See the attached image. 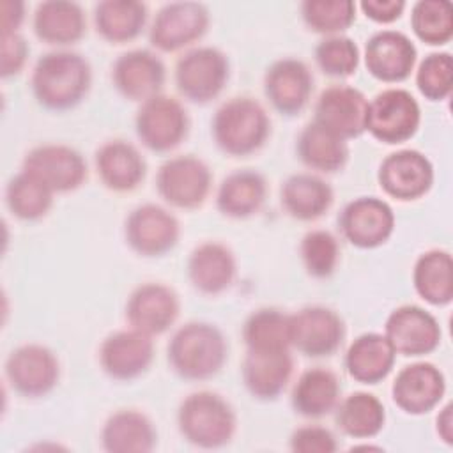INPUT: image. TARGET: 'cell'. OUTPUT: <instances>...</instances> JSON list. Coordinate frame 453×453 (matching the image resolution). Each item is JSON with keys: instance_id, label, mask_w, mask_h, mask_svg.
Returning <instances> with one entry per match:
<instances>
[{"instance_id": "6da1fadb", "label": "cell", "mask_w": 453, "mask_h": 453, "mask_svg": "<svg viewBox=\"0 0 453 453\" xmlns=\"http://www.w3.org/2000/svg\"><path fill=\"white\" fill-rule=\"evenodd\" d=\"M88 62L71 51H53L39 58L32 74L35 99L50 110L76 106L90 88Z\"/></svg>"}, {"instance_id": "7a4b0ae2", "label": "cell", "mask_w": 453, "mask_h": 453, "mask_svg": "<svg viewBox=\"0 0 453 453\" xmlns=\"http://www.w3.org/2000/svg\"><path fill=\"white\" fill-rule=\"evenodd\" d=\"M226 359L221 331L205 322H188L168 343V361L184 379L203 380L216 375Z\"/></svg>"}, {"instance_id": "3957f363", "label": "cell", "mask_w": 453, "mask_h": 453, "mask_svg": "<svg viewBox=\"0 0 453 453\" xmlns=\"http://www.w3.org/2000/svg\"><path fill=\"white\" fill-rule=\"evenodd\" d=\"M269 117L260 103L234 97L223 103L212 120L218 147L230 156H248L258 150L269 136Z\"/></svg>"}, {"instance_id": "277c9868", "label": "cell", "mask_w": 453, "mask_h": 453, "mask_svg": "<svg viewBox=\"0 0 453 453\" xmlns=\"http://www.w3.org/2000/svg\"><path fill=\"white\" fill-rule=\"evenodd\" d=\"M180 434L195 446L219 448L230 442L235 432L232 407L216 393L198 391L189 395L177 412Z\"/></svg>"}, {"instance_id": "5b68a950", "label": "cell", "mask_w": 453, "mask_h": 453, "mask_svg": "<svg viewBox=\"0 0 453 453\" xmlns=\"http://www.w3.org/2000/svg\"><path fill=\"white\" fill-rule=\"evenodd\" d=\"M419 120V104L412 94L403 88H388L368 103L365 131L384 143H402L416 133Z\"/></svg>"}, {"instance_id": "8992f818", "label": "cell", "mask_w": 453, "mask_h": 453, "mask_svg": "<svg viewBox=\"0 0 453 453\" xmlns=\"http://www.w3.org/2000/svg\"><path fill=\"white\" fill-rule=\"evenodd\" d=\"M228 80L226 57L211 46H202L182 55L175 67V81L180 94L193 103L214 99Z\"/></svg>"}, {"instance_id": "52a82bcc", "label": "cell", "mask_w": 453, "mask_h": 453, "mask_svg": "<svg viewBox=\"0 0 453 453\" xmlns=\"http://www.w3.org/2000/svg\"><path fill=\"white\" fill-rule=\"evenodd\" d=\"M189 119L184 106L168 96H154L142 103L136 115V134L156 152L175 149L188 134Z\"/></svg>"}, {"instance_id": "ba28073f", "label": "cell", "mask_w": 453, "mask_h": 453, "mask_svg": "<svg viewBox=\"0 0 453 453\" xmlns=\"http://www.w3.org/2000/svg\"><path fill=\"white\" fill-rule=\"evenodd\" d=\"M211 170L195 156H177L161 165L156 186L165 202L179 209L200 207L211 191Z\"/></svg>"}, {"instance_id": "9c48e42d", "label": "cell", "mask_w": 453, "mask_h": 453, "mask_svg": "<svg viewBox=\"0 0 453 453\" xmlns=\"http://www.w3.org/2000/svg\"><path fill=\"white\" fill-rule=\"evenodd\" d=\"M209 27V12L198 2H172L159 9L150 27V42L161 51L180 50L200 39Z\"/></svg>"}, {"instance_id": "30bf717a", "label": "cell", "mask_w": 453, "mask_h": 453, "mask_svg": "<svg viewBox=\"0 0 453 453\" xmlns=\"http://www.w3.org/2000/svg\"><path fill=\"white\" fill-rule=\"evenodd\" d=\"M23 170L39 179L53 193L73 191L87 179V165L81 154L67 145H39L32 149Z\"/></svg>"}, {"instance_id": "8fae6325", "label": "cell", "mask_w": 453, "mask_h": 453, "mask_svg": "<svg viewBox=\"0 0 453 453\" xmlns=\"http://www.w3.org/2000/svg\"><path fill=\"white\" fill-rule=\"evenodd\" d=\"M343 336V320L329 308L308 306L290 315V342L306 356L333 354L342 345Z\"/></svg>"}, {"instance_id": "7c38bea8", "label": "cell", "mask_w": 453, "mask_h": 453, "mask_svg": "<svg viewBox=\"0 0 453 453\" xmlns=\"http://www.w3.org/2000/svg\"><path fill=\"white\" fill-rule=\"evenodd\" d=\"M388 342L403 356H423L437 349L441 327L437 319L414 304H403L391 311L386 320Z\"/></svg>"}, {"instance_id": "4fadbf2b", "label": "cell", "mask_w": 453, "mask_h": 453, "mask_svg": "<svg viewBox=\"0 0 453 453\" xmlns=\"http://www.w3.org/2000/svg\"><path fill=\"white\" fill-rule=\"evenodd\" d=\"M179 221L166 209L145 203L126 219L127 244L140 255L157 257L170 251L179 241Z\"/></svg>"}, {"instance_id": "5bb4252c", "label": "cell", "mask_w": 453, "mask_h": 453, "mask_svg": "<svg viewBox=\"0 0 453 453\" xmlns=\"http://www.w3.org/2000/svg\"><path fill=\"white\" fill-rule=\"evenodd\" d=\"M58 361L55 354L35 343L21 345L5 361V375L12 388L25 396H42L58 380Z\"/></svg>"}, {"instance_id": "9a60e30c", "label": "cell", "mask_w": 453, "mask_h": 453, "mask_svg": "<svg viewBox=\"0 0 453 453\" xmlns=\"http://www.w3.org/2000/svg\"><path fill=\"white\" fill-rule=\"evenodd\" d=\"M340 228L357 248H377L389 239L395 228L393 209L375 196H361L345 205Z\"/></svg>"}, {"instance_id": "2e32d148", "label": "cell", "mask_w": 453, "mask_h": 453, "mask_svg": "<svg viewBox=\"0 0 453 453\" xmlns=\"http://www.w3.org/2000/svg\"><path fill=\"white\" fill-rule=\"evenodd\" d=\"M368 101L354 87L333 85L326 88L315 104V122L336 136L347 140L365 131Z\"/></svg>"}, {"instance_id": "e0dca14e", "label": "cell", "mask_w": 453, "mask_h": 453, "mask_svg": "<svg viewBox=\"0 0 453 453\" xmlns=\"http://www.w3.org/2000/svg\"><path fill=\"white\" fill-rule=\"evenodd\" d=\"M379 182L393 198L416 200L432 188L434 166L418 150H396L382 161L379 168Z\"/></svg>"}, {"instance_id": "ac0fdd59", "label": "cell", "mask_w": 453, "mask_h": 453, "mask_svg": "<svg viewBox=\"0 0 453 453\" xmlns=\"http://www.w3.org/2000/svg\"><path fill=\"white\" fill-rule=\"evenodd\" d=\"M152 357L154 343L149 334L138 329L117 331L99 349L103 370L117 380H131L142 375L150 366Z\"/></svg>"}, {"instance_id": "d6986e66", "label": "cell", "mask_w": 453, "mask_h": 453, "mask_svg": "<svg viewBox=\"0 0 453 453\" xmlns=\"http://www.w3.org/2000/svg\"><path fill=\"white\" fill-rule=\"evenodd\" d=\"M444 375L432 363H412L403 366L391 388L393 402L407 414H425L444 396Z\"/></svg>"}, {"instance_id": "ffe728a7", "label": "cell", "mask_w": 453, "mask_h": 453, "mask_svg": "<svg viewBox=\"0 0 453 453\" xmlns=\"http://www.w3.org/2000/svg\"><path fill=\"white\" fill-rule=\"evenodd\" d=\"M365 64L368 73L380 81H403L416 64V46L402 32L380 30L366 42Z\"/></svg>"}, {"instance_id": "44dd1931", "label": "cell", "mask_w": 453, "mask_h": 453, "mask_svg": "<svg viewBox=\"0 0 453 453\" xmlns=\"http://www.w3.org/2000/svg\"><path fill=\"white\" fill-rule=\"evenodd\" d=\"M179 315L177 294L161 283H143L129 296L126 319L145 334L165 333Z\"/></svg>"}, {"instance_id": "7402d4cb", "label": "cell", "mask_w": 453, "mask_h": 453, "mask_svg": "<svg viewBox=\"0 0 453 453\" xmlns=\"http://www.w3.org/2000/svg\"><path fill=\"white\" fill-rule=\"evenodd\" d=\"M113 83L131 101H147L157 96L165 83L163 62L147 50H133L120 55L113 64Z\"/></svg>"}, {"instance_id": "603a6c76", "label": "cell", "mask_w": 453, "mask_h": 453, "mask_svg": "<svg viewBox=\"0 0 453 453\" xmlns=\"http://www.w3.org/2000/svg\"><path fill=\"white\" fill-rule=\"evenodd\" d=\"M264 88L267 99L278 111L294 115L306 106L313 88V78L301 60L281 58L267 69Z\"/></svg>"}, {"instance_id": "cb8c5ba5", "label": "cell", "mask_w": 453, "mask_h": 453, "mask_svg": "<svg viewBox=\"0 0 453 453\" xmlns=\"http://www.w3.org/2000/svg\"><path fill=\"white\" fill-rule=\"evenodd\" d=\"M292 368L294 361L288 350H248L242 365V380L253 396L260 400H273L285 389L292 375Z\"/></svg>"}, {"instance_id": "d4e9b609", "label": "cell", "mask_w": 453, "mask_h": 453, "mask_svg": "<svg viewBox=\"0 0 453 453\" xmlns=\"http://www.w3.org/2000/svg\"><path fill=\"white\" fill-rule=\"evenodd\" d=\"M96 168L101 182L113 191H131L145 177V161L134 145L113 140L96 154Z\"/></svg>"}, {"instance_id": "484cf974", "label": "cell", "mask_w": 453, "mask_h": 453, "mask_svg": "<svg viewBox=\"0 0 453 453\" xmlns=\"http://www.w3.org/2000/svg\"><path fill=\"white\" fill-rule=\"evenodd\" d=\"M188 276L196 290L203 294H219L234 281L235 258L225 244L203 242L191 251Z\"/></svg>"}, {"instance_id": "4316f807", "label": "cell", "mask_w": 453, "mask_h": 453, "mask_svg": "<svg viewBox=\"0 0 453 453\" xmlns=\"http://www.w3.org/2000/svg\"><path fill=\"white\" fill-rule=\"evenodd\" d=\"M395 354V349L384 334L365 333L350 343L345 354V368L354 380L377 384L391 372Z\"/></svg>"}, {"instance_id": "83f0119b", "label": "cell", "mask_w": 453, "mask_h": 453, "mask_svg": "<svg viewBox=\"0 0 453 453\" xmlns=\"http://www.w3.org/2000/svg\"><path fill=\"white\" fill-rule=\"evenodd\" d=\"M101 441L110 453H145L156 444V430L145 414L119 411L106 419Z\"/></svg>"}, {"instance_id": "f1b7e54d", "label": "cell", "mask_w": 453, "mask_h": 453, "mask_svg": "<svg viewBox=\"0 0 453 453\" xmlns=\"http://www.w3.org/2000/svg\"><path fill=\"white\" fill-rule=\"evenodd\" d=\"M34 30L48 44H73L85 34V14L74 2H42L34 14Z\"/></svg>"}, {"instance_id": "f546056e", "label": "cell", "mask_w": 453, "mask_h": 453, "mask_svg": "<svg viewBox=\"0 0 453 453\" xmlns=\"http://www.w3.org/2000/svg\"><path fill=\"white\" fill-rule=\"evenodd\" d=\"M285 211L301 221L320 218L333 203L331 186L317 175L297 173L285 180L281 188Z\"/></svg>"}, {"instance_id": "4dcf8cb0", "label": "cell", "mask_w": 453, "mask_h": 453, "mask_svg": "<svg viewBox=\"0 0 453 453\" xmlns=\"http://www.w3.org/2000/svg\"><path fill=\"white\" fill-rule=\"evenodd\" d=\"M267 186L260 173L239 170L223 179L218 189V209L230 218H248L255 214L265 200Z\"/></svg>"}, {"instance_id": "1f68e13d", "label": "cell", "mask_w": 453, "mask_h": 453, "mask_svg": "<svg viewBox=\"0 0 453 453\" xmlns=\"http://www.w3.org/2000/svg\"><path fill=\"white\" fill-rule=\"evenodd\" d=\"M412 281L416 292L430 304L444 306L453 299V262L444 250L423 253L414 265Z\"/></svg>"}, {"instance_id": "d6a6232c", "label": "cell", "mask_w": 453, "mask_h": 453, "mask_svg": "<svg viewBox=\"0 0 453 453\" xmlns=\"http://www.w3.org/2000/svg\"><path fill=\"white\" fill-rule=\"evenodd\" d=\"M340 396L338 377L326 368L306 370L294 386L292 405L306 418H320L331 412Z\"/></svg>"}, {"instance_id": "836d02e7", "label": "cell", "mask_w": 453, "mask_h": 453, "mask_svg": "<svg viewBox=\"0 0 453 453\" xmlns=\"http://www.w3.org/2000/svg\"><path fill=\"white\" fill-rule=\"evenodd\" d=\"M147 19V7L134 0H104L94 9L97 32L110 42L134 39Z\"/></svg>"}, {"instance_id": "e575fe53", "label": "cell", "mask_w": 453, "mask_h": 453, "mask_svg": "<svg viewBox=\"0 0 453 453\" xmlns=\"http://www.w3.org/2000/svg\"><path fill=\"white\" fill-rule=\"evenodd\" d=\"M297 152L306 166L327 173L343 168L349 157L345 140L315 120L303 129L297 142Z\"/></svg>"}, {"instance_id": "d590c367", "label": "cell", "mask_w": 453, "mask_h": 453, "mask_svg": "<svg viewBox=\"0 0 453 453\" xmlns=\"http://www.w3.org/2000/svg\"><path fill=\"white\" fill-rule=\"evenodd\" d=\"M338 426L354 439L377 435L386 421L382 402L370 393H352L338 407Z\"/></svg>"}, {"instance_id": "8d00e7d4", "label": "cell", "mask_w": 453, "mask_h": 453, "mask_svg": "<svg viewBox=\"0 0 453 453\" xmlns=\"http://www.w3.org/2000/svg\"><path fill=\"white\" fill-rule=\"evenodd\" d=\"M248 350L280 352L288 350L290 342V315L273 308H264L251 313L242 329Z\"/></svg>"}, {"instance_id": "74e56055", "label": "cell", "mask_w": 453, "mask_h": 453, "mask_svg": "<svg viewBox=\"0 0 453 453\" xmlns=\"http://www.w3.org/2000/svg\"><path fill=\"white\" fill-rule=\"evenodd\" d=\"M5 202L16 218L32 221L42 218L50 211L53 191L23 170L7 184Z\"/></svg>"}, {"instance_id": "f35d334b", "label": "cell", "mask_w": 453, "mask_h": 453, "mask_svg": "<svg viewBox=\"0 0 453 453\" xmlns=\"http://www.w3.org/2000/svg\"><path fill=\"white\" fill-rule=\"evenodd\" d=\"M414 34L426 44H446L453 35V11L446 0H419L411 12Z\"/></svg>"}, {"instance_id": "ab89813d", "label": "cell", "mask_w": 453, "mask_h": 453, "mask_svg": "<svg viewBox=\"0 0 453 453\" xmlns=\"http://www.w3.org/2000/svg\"><path fill=\"white\" fill-rule=\"evenodd\" d=\"M301 14L311 30L334 35L352 25L356 4L350 0H306L301 4Z\"/></svg>"}, {"instance_id": "60d3db41", "label": "cell", "mask_w": 453, "mask_h": 453, "mask_svg": "<svg viewBox=\"0 0 453 453\" xmlns=\"http://www.w3.org/2000/svg\"><path fill=\"white\" fill-rule=\"evenodd\" d=\"M301 257L308 274L327 278L336 269L340 250L334 235L326 230H311L303 237Z\"/></svg>"}, {"instance_id": "b9f144b4", "label": "cell", "mask_w": 453, "mask_h": 453, "mask_svg": "<svg viewBox=\"0 0 453 453\" xmlns=\"http://www.w3.org/2000/svg\"><path fill=\"white\" fill-rule=\"evenodd\" d=\"M315 60L326 74L345 78L356 71L359 64V51L352 39L329 35L317 44Z\"/></svg>"}, {"instance_id": "7bdbcfd3", "label": "cell", "mask_w": 453, "mask_h": 453, "mask_svg": "<svg viewBox=\"0 0 453 453\" xmlns=\"http://www.w3.org/2000/svg\"><path fill=\"white\" fill-rule=\"evenodd\" d=\"M419 92L430 101L446 99L453 87V60L449 53H430L416 73Z\"/></svg>"}, {"instance_id": "ee69618b", "label": "cell", "mask_w": 453, "mask_h": 453, "mask_svg": "<svg viewBox=\"0 0 453 453\" xmlns=\"http://www.w3.org/2000/svg\"><path fill=\"white\" fill-rule=\"evenodd\" d=\"M336 448L334 435L324 426H301L290 437V449L296 453H333Z\"/></svg>"}, {"instance_id": "f6af8a7d", "label": "cell", "mask_w": 453, "mask_h": 453, "mask_svg": "<svg viewBox=\"0 0 453 453\" xmlns=\"http://www.w3.org/2000/svg\"><path fill=\"white\" fill-rule=\"evenodd\" d=\"M28 46L16 32L2 34V76H12L19 73L27 60Z\"/></svg>"}, {"instance_id": "bcb514c9", "label": "cell", "mask_w": 453, "mask_h": 453, "mask_svg": "<svg viewBox=\"0 0 453 453\" xmlns=\"http://www.w3.org/2000/svg\"><path fill=\"white\" fill-rule=\"evenodd\" d=\"M361 11L366 18L377 23H391L400 18L405 9V2L402 0H363L359 4Z\"/></svg>"}, {"instance_id": "7dc6e473", "label": "cell", "mask_w": 453, "mask_h": 453, "mask_svg": "<svg viewBox=\"0 0 453 453\" xmlns=\"http://www.w3.org/2000/svg\"><path fill=\"white\" fill-rule=\"evenodd\" d=\"M4 19H2V34H14L23 19V4L5 0L2 4Z\"/></svg>"}, {"instance_id": "c3c4849f", "label": "cell", "mask_w": 453, "mask_h": 453, "mask_svg": "<svg viewBox=\"0 0 453 453\" xmlns=\"http://www.w3.org/2000/svg\"><path fill=\"white\" fill-rule=\"evenodd\" d=\"M453 418H451V403H448L442 412L439 414L437 418V432L441 435V439L446 442V444H451L453 442Z\"/></svg>"}]
</instances>
